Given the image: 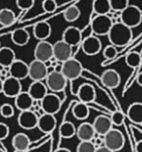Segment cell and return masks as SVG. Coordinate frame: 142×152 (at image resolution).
<instances>
[{"label":"cell","mask_w":142,"mask_h":152,"mask_svg":"<svg viewBox=\"0 0 142 152\" xmlns=\"http://www.w3.org/2000/svg\"><path fill=\"white\" fill-rule=\"evenodd\" d=\"M93 12L96 16H105L109 15L111 12L109 0H94L93 1Z\"/></svg>","instance_id":"obj_30"},{"label":"cell","mask_w":142,"mask_h":152,"mask_svg":"<svg viewBox=\"0 0 142 152\" xmlns=\"http://www.w3.org/2000/svg\"><path fill=\"white\" fill-rule=\"evenodd\" d=\"M16 20V15L10 8H2L0 10V25L2 27L12 26Z\"/></svg>","instance_id":"obj_29"},{"label":"cell","mask_w":142,"mask_h":152,"mask_svg":"<svg viewBox=\"0 0 142 152\" xmlns=\"http://www.w3.org/2000/svg\"><path fill=\"white\" fill-rule=\"evenodd\" d=\"M48 76V67L44 62L34 59L28 64V77L33 82H43Z\"/></svg>","instance_id":"obj_8"},{"label":"cell","mask_w":142,"mask_h":152,"mask_svg":"<svg viewBox=\"0 0 142 152\" xmlns=\"http://www.w3.org/2000/svg\"><path fill=\"white\" fill-rule=\"evenodd\" d=\"M141 55L137 52H130L126 56V64L131 68H136L141 63Z\"/></svg>","instance_id":"obj_33"},{"label":"cell","mask_w":142,"mask_h":152,"mask_svg":"<svg viewBox=\"0 0 142 152\" xmlns=\"http://www.w3.org/2000/svg\"><path fill=\"white\" fill-rule=\"evenodd\" d=\"M108 35L110 44L115 48H122L129 45L133 38V31L121 22H114Z\"/></svg>","instance_id":"obj_1"},{"label":"cell","mask_w":142,"mask_h":152,"mask_svg":"<svg viewBox=\"0 0 142 152\" xmlns=\"http://www.w3.org/2000/svg\"><path fill=\"white\" fill-rule=\"evenodd\" d=\"M111 10L115 12H122L127 6H129V0H109Z\"/></svg>","instance_id":"obj_34"},{"label":"cell","mask_w":142,"mask_h":152,"mask_svg":"<svg viewBox=\"0 0 142 152\" xmlns=\"http://www.w3.org/2000/svg\"><path fill=\"white\" fill-rule=\"evenodd\" d=\"M45 81H46L45 84H46L48 90L56 94L63 92L66 87V84H68V80L64 78L63 75L61 72H55V70L49 72Z\"/></svg>","instance_id":"obj_5"},{"label":"cell","mask_w":142,"mask_h":152,"mask_svg":"<svg viewBox=\"0 0 142 152\" xmlns=\"http://www.w3.org/2000/svg\"><path fill=\"white\" fill-rule=\"evenodd\" d=\"M62 40L64 42L73 47L78 46L79 44H81L82 40V32L79 28L75 26H70L68 28H65V30L62 33Z\"/></svg>","instance_id":"obj_16"},{"label":"cell","mask_w":142,"mask_h":152,"mask_svg":"<svg viewBox=\"0 0 142 152\" xmlns=\"http://www.w3.org/2000/svg\"><path fill=\"white\" fill-rule=\"evenodd\" d=\"M76 136L80 142H90L96 137L93 126L89 122H83L76 129Z\"/></svg>","instance_id":"obj_19"},{"label":"cell","mask_w":142,"mask_h":152,"mask_svg":"<svg viewBox=\"0 0 142 152\" xmlns=\"http://www.w3.org/2000/svg\"><path fill=\"white\" fill-rule=\"evenodd\" d=\"M22 92V84L21 81L17 80L12 77L4 79L2 85V93L10 98H15L18 94Z\"/></svg>","instance_id":"obj_11"},{"label":"cell","mask_w":142,"mask_h":152,"mask_svg":"<svg viewBox=\"0 0 142 152\" xmlns=\"http://www.w3.org/2000/svg\"><path fill=\"white\" fill-rule=\"evenodd\" d=\"M92 144L96 146V148H99V147H102L104 146V137L102 136H98V134H96V137H94L93 139L91 140Z\"/></svg>","instance_id":"obj_42"},{"label":"cell","mask_w":142,"mask_h":152,"mask_svg":"<svg viewBox=\"0 0 142 152\" xmlns=\"http://www.w3.org/2000/svg\"><path fill=\"white\" fill-rule=\"evenodd\" d=\"M136 152H142V140L138 141L136 144Z\"/></svg>","instance_id":"obj_45"},{"label":"cell","mask_w":142,"mask_h":152,"mask_svg":"<svg viewBox=\"0 0 142 152\" xmlns=\"http://www.w3.org/2000/svg\"><path fill=\"white\" fill-rule=\"evenodd\" d=\"M118 54L117 48H115L112 45H109V46L105 47L104 51H103V55L104 57L107 59V60H112V59L115 58Z\"/></svg>","instance_id":"obj_36"},{"label":"cell","mask_w":142,"mask_h":152,"mask_svg":"<svg viewBox=\"0 0 142 152\" xmlns=\"http://www.w3.org/2000/svg\"><path fill=\"white\" fill-rule=\"evenodd\" d=\"M110 120L112 122V125L120 126L124 121V115L120 111H114L110 116Z\"/></svg>","instance_id":"obj_37"},{"label":"cell","mask_w":142,"mask_h":152,"mask_svg":"<svg viewBox=\"0 0 142 152\" xmlns=\"http://www.w3.org/2000/svg\"><path fill=\"white\" fill-rule=\"evenodd\" d=\"M10 37H12V42L16 46L23 47V46H26L29 42L30 34L25 29H16V30L12 32Z\"/></svg>","instance_id":"obj_27"},{"label":"cell","mask_w":142,"mask_h":152,"mask_svg":"<svg viewBox=\"0 0 142 152\" xmlns=\"http://www.w3.org/2000/svg\"><path fill=\"white\" fill-rule=\"evenodd\" d=\"M10 77L17 80H24L28 77V64L20 59H16L12 65L8 67Z\"/></svg>","instance_id":"obj_14"},{"label":"cell","mask_w":142,"mask_h":152,"mask_svg":"<svg viewBox=\"0 0 142 152\" xmlns=\"http://www.w3.org/2000/svg\"><path fill=\"white\" fill-rule=\"evenodd\" d=\"M92 126L96 132V134L98 136L104 137L108 132H110L113 128L112 122L110 120V117L106 116V115H99L94 118L92 122Z\"/></svg>","instance_id":"obj_15"},{"label":"cell","mask_w":142,"mask_h":152,"mask_svg":"<svg viewBox=\"0 0 142 152\" xmlns=\"http://www.w3.org/2000/svg\"><path fill=\"white\" fill-rule=\"evenodd\" d=\"M96 146L92 142H80L77 146V152H96Z\"/></svg>","instance_id":"obj_39"},{"label":"cell","mask_w":142,"mask_h":152,"mask_svg":"<svg viewBox=\"0 0 142 152\" xmlns=\"http://www.w3.org/2000/svg\"><path fill=\"white\" fill-rule=\"evenodd\" d=\"M77 96L79 98V102H83V104H91L96 100V89L92 85H89L87 83L82 84L80 87L78 88L77 91Z\"/></svg>","instance_id":"obj_17"},{"label":"cell","mask_w":142,"mask_h":152,"mask_svg":"<svg viewBox=\"0 0 142 152\" xmlns=\"http://www.w3.org/2000/svg\"><path fill=\"white\" fill-rule=\"evenodd\" d=\"M43 10L47 14H52L56 10L57 8V2L56 0H44L42 3Z\"/></svg>","instance_id":"obj_38"},{"label":"cell","mask_w":142,"mask_h":152,"mask_svg":"<svg viewBox=\"0 0 142 152\" xmlns=\"http://www.w3.org/2000/svg\"><path fill=\"white\" fill-rule=\"evenodd\" d=\"M56 127V118L54 115L50 114H43L38 117V128L42 132L45 134H50Z\"/></svg>","instance_id":"obj_20"},{"label":"cell","mask_w":142,"mask_h":152,"mask_svg":"<svg viewBox=\"0 0 142 152\" xmlns=\"http://www.w3.org/2000/svg\"><path fill=\"white\" fill-rule=\"evenodd\" d=\"M33 54L35 60L46 63L53 58V45L50 44L48 40L38 42L34 48Z\"/></svg>","instance_id":"obj_9"},{"label":"cell","mask_w":142,"mask_h":152,"mask_svg":"<svg viewBox=\"0 0 142 152\" xmlns=\"http://www.w3.org/2000/svg\"><path fill=\"white\" fill-rule=\"evenodd\" d=\"M28 94L33 100H40L48 94V88L44 82H32L28 87Z\"/></svg>","instance_id":"obj_21"},{"label":"cell","mask_w":142,"mask_h":152,"mask_svg":"<svg viewBox=\"0 0 142 152\" xmlns=\"http://www.w3.org/2000/svg\"><path fill=\"white\" fill-rule=\"evenodd\" d=\"M83 72V66L79 60L72 57L68 60L61 63V74L68 81H75L80 78Z\"/></svg>","instance_id":"obj_3"},{"label":"cell","mask_w":142,"mask_h":152,"mask_svg":"<svg viewBox=\"0 0 142 152\" xmlns=\"http://www.w3.org/2000/svg\"><path fill=\"white\" fill-rule=\"evenodd\" d=\"M136 81H137V84L139 85L140 87H142V72H140L138 74V76H137V79H136Z\"/></svg>","instance_id":"obj_44"},{"label":"cell","mask_w":142,"mask_h":152,"mask_svg":"<svg viewBox=\"0 0 142 152\" xmlns=\"http://www.w3.org/2000/svg\"><path fill=\"white\" fill-rule=\"evenodd\" d=\"M81 48L87 56H94L102 50V42L96 35H90L85 37L81 42Z\"/></svg>","instance_id":"obj_12"},{"label":"cell","mask_w":142,"mask_h":152,"mask_svg":"<svg viewBox=\"0 0 142 152\" xmlns=\"http://www.w3.org/2000/svg\"><path fill=\"white\" fill-rule=\"evenodd\" d=\"M12 145L16 151L24 152L28 150L30 146V139L24 132H18L13 137Z\"/></svg>","instance_id":"obj_22"},{"label":"cell","mask_w":142,"mask_h":152,"mask_svg":"<svg viewBox=\"0 0 142 152\" xmlns=\"http://www.w3.org/2000/svg\"><path fill=\"white\" fill-rule=\"evenodd\" d=\"M80 15H81V12L78 6L71 5V6H68V7L65 8V10L63 12V18L66 22L73 23L80 18Z\"/></svg>","instance_id":"obj_32"},{"label":"cell","mask_w":142,"mask_h":152,"mask_svg":"<svg viewBox=\"0 0 142 152\" xmlns=\"http://www.w3.org/2000/svg\"><path fill=\"white\" fill-rule=\"evenodd\" d=\"M113 20L109 17V15L105 16H96L91 21V30L96 35H107L113 25Z\"/></svg>","instance_id":"obj_6"},{"label":"cell","mask_w":142,"mask_h":152,"mask_svg":"<svg viewBox=\"0 0 142 152\" xmlns=\"http://www.w3.org/2000/svg\"><path fill=\"white\" fill-rule=\"evenodd\" d=\"M32 104H33V99L27 91H22L15 97V106L20 112L31 110Z\"/></svg>","instance_id":"obj_24"},{"label":"cell","mask_w":142,"mask_h":152,"mask_svg":"<svg viewBox=\"0 0 142 152\" xmlns=\"http://www.w3.org/2000/svg\"><path fill=\"white\" fill-rule=\"evenodd\" d=\"M16 4L19 10H27L34 5V0H16Z\"/></svg>","instance_id":"obj_40"},{"label":"cell","mask_w":142,"mask_h":152,"mask_svg":"<svg viewBox=\"0 0 142 152\" xmlns=\"http://www.w3.org/2000/svg\"><path fill=\"white\" fill-rule=\"evenodd\" d=\"M101 81L105 87L109 89H115L119 86L121 78L115 69H107L101 76Z\"/></svg>","instance_id":"obj_18"},{"label":"cell","mask_w":142,"mask_h":152,"mask_svg":"<svg viewBox=\"0 0 142 152\" xmlns=\"http://www.w3.org/2000/svg\"><path fill=\"white\" fill-rule=\"evenodd\" d=\"M0 115L4 118H12L15 115V108L10 104H3L0 107Z\"/></svg>","instance_id":"obj_35"},{"label":"cell","mask_w":142,"mask_h":152,"mask_svg":"<svg viewBox=\"0 0 142 152\" xmlns=\"http://www.w3.org/2000/svg\"><path fill=\"white\" fill-rule=\"evenodd\" d=\"M54 152H72V151L68 150V149H66V148H58L57 150Z\"/></svg>","instance_id":"obj_46"},{"label":"cell","mask_w":142,"mask_h":152,"mask_svg":"<svg viewBox=\"0 0 142 152\" xmlns=\"http://www.w3.org/2000/svg\"><path fill=\"white\" fill-rule=\"evenodd\" d=\"M119 22H121L122 24L131 29L139 26L142 22L141 10L138 6L129 4V6H127L122 12H120Z\"/></svg>","instance_id":"obj_2"},{"label":"cell","mask_w":142,"mask_h":152,"mask_svg":"<svg viewBox=\"0 0 142 152\" xmlns=\"http://www.w3.org/2000/svg\"><path fill=\"white\" fill-rule=\"evenodd\" d=\"M126 139L122 132L118 129L112 128L104 136V146L113 152L120 151L124 147Z\"/></svg>","instance_id":"obj_4"},{"label":"cell","mask_w":142,"mask_h":152,"mask_svg":"<svg viewBox=\"0 0 142 152\" xmlns=\"http://www.w3.org/2000/svg\"><path fill=\"white\" fill-rule=\"evenodd\" d=\"M10 134V127L7 124L0 122V141L6 139Z\"/></svg>","instance_id":"obj_41"},{"label":"cell","mask_w":142,"mask_h":152,"mask_svg":"<svg viewBox=\"0 0 142 152\" xmlns=\"http://www.w3.org/2000/svg\"><path fill=\"white\" fill-rule=\"evenodd\" d=\"M62 104V99L56 93H48L42 100H40V107L45 114L55 115L60 111Z\"/></svg>","instance_id":"obj_7"},{"label":"cell","mask_w":142,"mask_h":152,"mask_svg":"<svg viewBox=\"0 0 142 152\" xmlns=\"http://www.w3.org/2000/svg\"><path fill=\"white\" fill-rule=\"evenodd\" d=\"M128 118L135 124H142V102H133L127 111Z\"/></svg>","instance_id":"obj_26"},{"label":"cell","mask_w":142,"mask_h":152,"mask_svg":"<svg viewBox=\"0 0 142 152\" xmlns=\"http://www.w3.org/2000/svg\"><path fill=\"white\" fill-rule=\"evenodd\" d=\"M96 152H113V151L109 150V149L106 148L105 146H102V147H99V148H96Z\"/></svg>","instance_id":"obj_43"},{"label":"cell","mask_w":142,"mask_h":152,"mask_svg":"<svg viewBox=\"0 0 142 152\" xmlns=\"http://www.w3.org/2000/svg\"><path fill=\"white\" fill-rule=\"evenodd\" d=\"M16 53L8 47H0V66L8 68L16 60Z\"/></svg>","instance_id":"obj_25"},{"label":"cell","mask_w":142,"mask_h":152,"mask_svg":"<svg viewBox=\"0 0 142 152\" xmlns=\"http://www.w3.org/2000/svg\"><path fill=\"white\" fill-rule=\"evenodd\" d=\"M2 85H3V81L0 79V93H2Z\"/></svg>","instance_id":"obj_47"},{"label":"cell","mask_w":142,"mask_h":152,"mask_svg":"<svg viewBox=\"0 0 142 152\" xmlns=\"http://www.w3.org/2000/svg\"><path fill=\"white\" fill-rule=\"evenodd\" d=\"M73 57V48L63 40H58L53 45V58L59 63H63Z\"/></svg>","instance_id":"obj_10"},{"label":"cell","mask_w":142,"mask_h":152,"mask_svg":"<svg viewBox=\"0 0 142 152\" xmlns=\"http://www.w3.org/2000/svg\"><path fill=\"white\" fill-rule=\"evenodd\" d=\"M38 116L31 110L20 112L18 116V124L23 129H33L38 127Z\"/></svg>","instance_id":"obj_13"},{"label":"cell","mask_w":142,"mask_h":152,"mask_svg":"<svg viewBox=\"0 0 142 152\" xmlns=\"http://www.w3.org/2000/svg\"><path fill=\"white\" fill-rule=\"evenodd\" d=\"M76 129L77 128L71 121H64L59 127V134L63 139H71L76 136Z\"/></svg>","instance_id":"obj_31"},{"label":"cell","mask_w":142,"mask_h":152,"mask_svg":"<svg viewBox=\"0 0 142 152\" xmlns=\"http://www.w3.org/2000/svg\"><path fill=\"white\" fill-rule=\"evenodd\" d=\"M72 113L73 116L78 120H85L89 116V107L81 102H77L73 107Z\"/></svg>","instance_id":"obj_28"},{"label":"cell","mask_w":142,"mask_h":152,"mask_svg":"<svg viewBox=\"0 0 142 152\" xmlns=\"http://www.w3.org/2000/svg\"><path fill=\"white\" fill-rule=\"evenodd\" d=\"M51 32H52L51 25L47 22L36 23L33 27V35L38 42L48 39L51 35Z\"/></svg>","instance_id":"obj_23"}]
</instances>
